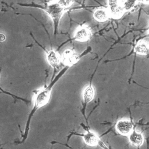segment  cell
Here are the masks:
<instances>
[{
  "instance_id": "10",
  "label": "cell",
  "mask_w": 149,
  "mask_h": 149,
  "mask_svg": "<svg viewBox=\"0 0 149 149\" xmlns=\"http://www.w3.org/2000/svg\"><path fill=\"white\" fill-rule=\"evenodd\" d=\"M93 16L95 20L100 23L105 22L111 18L107 8H97L94 11Z\"/></svg>"
},
{
  "instance_id": "13",
  "label": "cell",
  "mask_w": 149,
  "mask_h": 149,
  "mask_svg": "<svg viewBox=\"0 0 149 149\" xmlns=\"http://www.w3.org/2000/svg\"><path fill=\"white\" fill-rule=\"evenodd\" d=\"M137 4V0H123L122 1V5L125 13L132 11Z\"/></svg>"
},
{
  "instance_id": "7",
  "label": "cell",
  "mask_w": 149,
  "mask_h": 149,
  "mask_svg": "<svg viewBox=\"0 0 149 149\" xmlns=\"http://www.w3.org/2000/svg\"><path fill=\"white\" fill-rule=\"evenodd\" d=\"M115 129L120 135L127 136L134 129L133 123L130 119H120L115 124Z\"/></svg>"
},
{
  "instance_id": "8",
  "label": "cell",
  "mask_w": 149,
  "mask_h": 149,
  "mask_svg": "<svg viewBox=\"0 0 149 149\" xmlns=\"http://www.w3.org/2000/svg\"><path fill=\"white\" fill-rule=\"evenodd\" d=\"M83 140L84 143L90 147L96 146L100 140L97 134L90 130H87L83 134Z\"/></svg>"
},
{
  "instance_id": "1",
  "label": "cell",
  "mask_w": 149,
  "mask_h": 149,
  "mask_svg": "<svg viewBox=\"0 0 149 149\" xmlns=\"http://www.w3.org/2000/svg\"><path fill=\"white\" fill-rule=\"evenodd\" d=\"M17 4L22 6L36 8L44 10L50 17L53 23L54 33L55 35L57 34L58 31L59 25L62 16L68 10L62 8L55 0L52 2H45L42 4L34 2H31L30 3H18Z\"/></svg>"
},
{
  "instance_id": "12",
  "label": "cell",
  "mask_w": 149,
  "mask_h": 149,
  "mask_svg": "<svg viewBox=\"0 0 149 149\" xmlns=\"http://www.w3.org/2000/svg\"><path fill=\"white\" fill-rule=\"evenodd\" d=\"M95 91L94 86L91 84L86 86L83 90L82 98L84 103L87 104L91 102L95 97Z\"/></svg>"
},
{
  "instance_id": "15",
  "label": "cell",
  "mask_w": 149,
  "mask_h": 149,
  "mask_svg": "<svg viewBox=\"0 0 149 149\" xmlns=\"http://www.w3.org/2000/svg\"><path fill=\"white\" fill-rule=\"evenodd\" d=\"M137 3H140V4H143V5H148L149 3V0H137Z\"/></svg>"
},
{
  "instance_id": "3",
  "label": "cell",
  "mask_w": 149,
  "mask_h": 149,
  "mask_svg": "<svg viewBox=\"0 0 149 149\" xmlns=\"http://www.w3.org/2000/svg\"><path fill=\"white\" fill-rule=\"evenodd\" d=\"M91 49V48L88 47L86 49V51H84V52L79 55L74 51L72 49L67 48L63 51L62 54V56H61V62L65 66L70 68L77 63L80 59L85 54L89 52Z\"/></svg>"
},
{
  "instance_id": "6",
  "label": "cell",
  "mask_w": 149,
  "mask_h": 149,
  "mask_svg": "<svg viewBox=\"0 0 149 149\" xmlns=\"http://www.w3.org/2000/svg\"><path fill=\"white\" fill-rule=\"evenodd\" d=\"M92 36L91 29L86 25H83L76 30L72 40L80 42H87L91 38Z\"/></svg>"
},
{
  "instance_id": "14",
  "label": "cell",
  "mask_w": 149,
  "mask_h": 149,
  "mask_svg": "<svg viewBox=\"0 0 149 149\" xmlns=\"http://www.w3.org/2000/svg\"><path fill=\"white\" fill-rule=\"evenodd\" d=\"M58 5L66 10L69 9V8L73 5L74 2V0H55Z\"/></svg>"
},
{
  "instance_id": "16",
  "label": "cell",
  "mask_w": 149,
  "mask_h": 149,
  "mask_svg": "<svg viewBox=\"0 0 149 149\" xmlns=\"http://www.w3.org/2000/svg\"><path fill=\"white\" fill-rule=\"evenodd\" d=\"M6 40V37L3 34L0 33V41L3 42Z\"/></svg>"
},
{
  "instance_id": "5",
  "label": "cell",
  "mask_w": 149,
  "mask_h": 149,
  "mask_svg": "<svg viewBox=\"0 0 149 149\" xmlns=\"http://www.w3.org/2000/svg\"><path fill=\"white\" fill-rule=\"evenodd\" d=\"M44 49L45 58L48 65L55 70H58L61 65V58L58 52L54 49L51 48Z\"/></svg>"
},
{
  "instance_id": "2",
  "label": "cell",
  "mask_w": 149,
  "mask_h": 149,
  "mask_svg": "<svg viewBox=\"0 0 149 149\" xmlns=\"http://www.w3.org/2000/svg\"><path fill=\"white\" fill-rule=\"evenodd\" d=\"M69 68L65 66L58 74V75L55 77V79L53 80V81L46 87L42 88L40 90H36L34 92V97H33V102H34V108L32 109L30 116L29 119L28 120V123L27 125V127H28V124L30 119L31 116L32 114L38 108H41L44 106H45L46 104H47L49 102V101L50 100L51 97V91L52 89L53 86H54L55 83L59 80V79L63 76V74L66 72V71L68 70Z\"/></svg>"
},
{
  "instance_id": "11",
  "label": "cell",
  "mask_w": 149,
  "mask_h": 149,
  "mask_svg": "<svg viewBox=\"0 0 149 149\" xmlns=\"http://www.w3.org/2000/svg\"><path fill=\"white\" fill-rule=\"evenodd\" d=\"M148 51L149 48L148 42L143 40L138 41L133 48L134 53L141 56H146L148 55Z\"/></svg>"
},
{
  "instance_id": "9",
  "label": "cell",
  "mask_w": 149,
  "mask_h": 149,
  "mask_svg": "<svg viewBox=\"0 0 149 149\" xmlns=\"http://www.w3.org/2000/svg\"><path fill=\"white\" fill-rule=\"evenodd\" d=\"M127 136L130 143L134 146L140 147L142 146L144 142L143 134L135 129H133Z\"/></svg>"
},
{
  "instance_id": "4",
  "label": "cell",
  "mask_w": 149,
  "mask_h": 149,
  "mask_svg": "<svg viewBox=\"0 0 149 149\" xmlns=\"http://www.w3.org/2000/svg\"><path fill=\"white\" fill-rule=\"evenodd\" d=\"M122 0H108L107 10L110 17L113 19L121 18L125 13L122 5Z\"/></svg>"
}]
</instances>
